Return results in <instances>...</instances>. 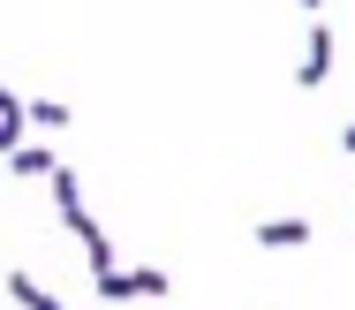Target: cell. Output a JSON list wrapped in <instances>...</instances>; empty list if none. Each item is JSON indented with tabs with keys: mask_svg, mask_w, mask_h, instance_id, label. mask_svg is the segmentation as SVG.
Listing matches in <instances>:
<instances>
[{
	"mask_svg": "<svg viewBox=\"0 0 355 310\" xmlns=\"http://www.w3.org/2000/svg\"><path fill=\"white\" fill-rule=\"evenodd\" d=\"M46 189H53V212H61V227L83 242V257H91V273L98 265H114V242H106V227L91 220V205H83V182H76V166H53L46 174Z\"/></svg>",
	"mask_w": 355,
	"mask_h": 310,
	"instance_id": "obj_1",
	"label": "cell"
},
{
	"mask_svg": "<svg viewBox=\"0 0 355 310\" xmlns=\"http://www.w3.org/2000/svg\"><path fill=\"white\" fill-rule=\"evenodd\" d=\"M325 76H333V31H325V23H310V53H302L295 83H302V91H318Z\"/></svg>",
	"mask_w": 355,
	"mask_h": 310,
	"instance_id": "obj_2",
	"label": "cell"
},
{
	"mask_svg": "<svg viewBox=\"0 0 355 310\" xmlns=\"http://www.w3.org/2000/svg\"><path fill=\"white\" fill-rule=\"evenodd\" d=\"M53 166H61L53 144H15V152H8V174H23V182H46Z\"/></svg>",
	"mask_w": 355,
	"mask_h": 310,
	"instance_id": "obj_3",
	"label": "cell"
},
{
	"mask_svg": "<svg viewBox=\"0 0 355 310\" xmlns=\"http://www.w3.org/2000/svg\"><path fill=\"white\" fill-rule=\"evenodd\" d=\"M250 242H265V250H302V242H310V220H257Z\"/></svg>",
	"mask_w": 355,
	"mask_h": 310,
	"instance_id": "obj_4",
	"label": "cell"
},
{
	"mask_svg": "<svg viewBox=\"0 0 355 310\" xmlns=\"http://www.w3.org/2000/svg\"><path fill=\"white\" fill-rule=\"evenodd\" d=\"M23 121H38V129H69V98H23Z\"/></svg>",
	"mask_w": 355,
	"mask_h": 310,
	"instance_id": "obj_5",
	"label": "cell"
},
{
	"mask_svg": "<svg viewBox=\"0 0 355 310\" xmlns=\"http://www.w3.org/2000/svg\"><path fill=\"white\" fill-rule=\"evenodd\" d=\"M129 295H144V303H159V295H174V280H166L159 265H137V273H129Z\"/></svg>",
	"mask_w": 355,
	"mask_h": 310,
	"instance_id": "obj_6",
	"label": "cell"
},
{
	"mask_svg": "<svg viewBox=\"0 0 355 310\" xmlns=\"http://www.w3.org/2000/svg\"><path fill=\"white\" fill-rule=\"evenodd\" d=\"M8 295H15L23 310H61L53 295H46V288H38V280H31V273H8Z\"/></svg>",
	"mask_w": 355,
	"mask_h": 310,
	"instance_id": "obj_7",
	"label": "cell"
},
{
	"mask_svg": "<svg viewBox=\"0 0 355 310\" xmlns=\"http://www.w3.org/2000/svg\"><path fill=\"white\" fill-rule=\"evenodd\" d=\"M295 8H302V15H318V0H295Z\"/></svg>",
	"mask_w": 355,
	"mask_h": 310,
	"instance_id": "obj_8",
	"label": "cell"
}]
</instances>
